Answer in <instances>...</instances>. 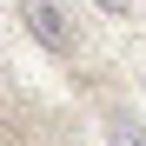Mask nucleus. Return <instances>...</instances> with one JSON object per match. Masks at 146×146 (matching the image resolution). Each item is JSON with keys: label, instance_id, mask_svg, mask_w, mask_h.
<instances>
[{"label": "nucleus", "instance_id": "7ed1b4c3", "mask_svg": "<svg viewBox=\"0 0 146 146\" xmlns=\"http://www.w3.org/2000/svg\"><path fill=\"white\" fill-rule=\"evenodd\" d=\"M93 7H100V13H126L133 0H93Z\"/></svg>", "mask_w": 146, "mask_h": 146}, {"label": "nucleus", "instance_id": "f257e3e1", "mask_svg": "<svg viewBox=\"0 0 146 146\" xmlns=\"http://www.w3.org/2000/svg\"><path fill=\"white\" fill-rule=\"evenodd\" d=\"M20 27H27L46 53H73V27H66L60 0H20Z\"/></svg>", "mask_w": 146, "mask_h": 146}, {"label": "nucleus", "instance_id": "f03ea898", "mask_svg": "<svg viewBox=\"0 0 146 146\" xmlns=\"http://www.w3.org/2000/svg\"><path fill=\"white\" fill-rule=\"evenodd\" d=\"M100 146H146V126H139L133 113H113V119H106V139H100Z\"/></svg>", "mask_w": 146, "mask_h": 146}]
</instances>
